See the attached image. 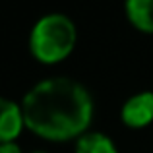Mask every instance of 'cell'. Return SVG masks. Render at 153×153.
Listing matches in <instances>:
<instances>
[{
	"mask_svg": "<svg viewBox=\"0 0 153 153\" xmlns=\"http://www.w3.org/2000/svg\"><path fill=\"white\" fill-rule=\"evenodd\" d=\"M76 153H118L114 142L101 132H85L76 142Z\"/></svg>",
	"mask_w": 153,
	"mask_h": 153,
	"instance_id": "obj_6",
	"label": "cell"
},
{
	"mask_svg": "<svg viewBox=\"0 0 153 153\" xmlns=\"http://www.w3.org/2000/svg\"><path fill=\"white\" fill-rule=\"evenodd\" d=\"M122 122L130 128H143L153 122V91H140L122 105Z\"/></svg>",
	"mask_w": 153,
	"mask_h": 153,
	"instance_id": "obj_3",
	"label": "cell"
},
{
	"mask_svg": "<svg viewBox=\"0 0 153 153\" xmlns=\"http://www.w3.org/2000/svg\"><path fill=\"white\" fill-rule=\"evenodd\" d=\"M76 25L64 14H47L35 22L29 35V49L41 62L52 64L66 58L76 47Z\"/></svg>",
	"mask_w": 153,
	"mask_h": 153,
	"instance_id": "obj_2",
	"label": "cell"
},
{
	"mask_svg": "<svg viewBox=\"0 0 153 153\" xmlns=\"http://www.w3.org/2000/svg\"><path fill=\"white\" fill-rule=\"evenodd\" d=\"M33 153H45V151H33Z\"/></svg>",
	"mask_w": 153,
	"mask_h": 153,
	"instance_id": "obj_8",
	"label": "cell"
},
{
	"mask_svg": "<svg viewBox=\"0 0 153 153\" xmlns=\"http://www.w3.org/2000/svg\"><path fill=\"white\" fill-rule=\"evenodd\" d=\"M0 153H22V147L16 142H4L0 143Z\"/></svg>",
	"mask_w": 153,
	"mask_h": 153,
	"instance_id": "obj_7",
	"label": "cell"
},
{
	"mask_svg": "<svg viewBox=\"0 0 153 153\" xmlns=\"http://www.w3.org/2000/svg\"><path fill=\"white\" fill-rule=\"evenodd\" d=\"M23 114H22V105H18L12 99L0 97V143L4 142H14V138L22 132Z\"/></svg>",
	"mask_w": 153,
	"mask_h": 153,
	"instance_id": "obj_4",
	"label": "cell"
},
{
	"mask_svg": "<svg viewBox=\"0 0 153 153\" xmlns=\"http://www.w3.org/2000/svg\"><path fill=\"white\" fill-rule=\"evenodd\" d=\"M126 16L136 29L153 33V0H126Z\"/></svg>",
	"mask_w": 153,
	"mask_h": 153,
	"instance_id": "obj_5",
	"label": "cell"
},
{
	"mask_svg": "<svg viewBox=\"0 0 153 153\" xmlns=\"http://www.w3.org/2000/svg\"><path fill=\"white\" fill-rule=\"evenodd\" d=\"M23 124L47 140H70L85 134L93 118L91 95L72 78H47L22 101Z\"/></svg>",
	"mask_w": 153,
	"mask_h": 153,
	"instance_id": "obj_1",
	"label": "cell"
}]
</instances>
